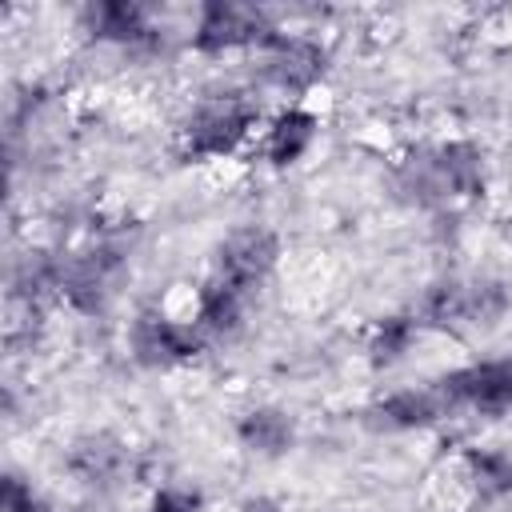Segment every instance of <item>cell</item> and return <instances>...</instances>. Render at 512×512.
Here are the masks:
<instances>
[{
    "label": "cell",
    "mask_w": 512,
    "mask_h": 512,
    "mask_svg": "<svg viewBox=\"0 0 512 512\" xmlns=\"http://www.w3.org/2000/svg\"><path fill=\"white\" fill-rule=\"evenodd\" d=\"M260 124V104L240 88H216L192 100L180 136L184 152L196 160H224L244 148V140Z\"/></svg>",
    "instance_id": "6da1fadb"
},
{
    "label": "cell",
    "mask_w": 512,
    "mask_h": 512,
    "mask_svg": "<svg viewBox=\"0 0 512 512\" xmlns=\"http://www.w3.org/2000/svg\"><path fill=\"white\" fill-rule=\"evenodd\" d=\"M276 32H280V24L256 4L208 0L192 16L188 44L200 56H228V52H248V48L260 52Z\"/></svg>",
    "instance_id": "7a4b0ae2"
},
{
    "label": "cell",
    "mask_w": 512,
    "mask_h": 512,
    "mask_svg": "<svg viewBox=\"0 0 512 512\" xmlns=\"http://www.w3.org/2000/svg\"><path fill=\"white\" fill-rule=\"evenodd\" d=\"M432 388L448 416L476 412V416L496 420V416L512 412V356H488V360L460 364V368L444 372Z\"/></svg>",
    "instance_id": "3957f363"
},
{
    "label": "cell",
    "mask_w": 512,
    "mask_h": 512,
    "mask_svg": "<svg viewBox=\"0 0 512 512\" xmlns=\"http://www.w3.org/2000/svg\"><path fill=\"white\" fill-rule=\"evenodd\" d=\"M256 56H260V80L272 92L292 96V100L312 92L328 72V48L316 36H304V32H284L280 28Z\"/></svg>",
    "instance_id": "277c9868"
},
{
    "label": "cell",
    "mask_w": 512,
    "mask_h": 512,
    "mask_svg": "<svg viewBox=\"0 0 512 512\" xmlns=\"http://www.w3.org/2000/svg\"><path fill=\"white\" fill-rule=\"evenodd\" d=\"M128 348H132L136 364H144V368H176V364L196 360L208 348V336L200 332V324L192 316H172V312L148 308L132 320Z\"/></svg>",
    "instance_id": "5b68a950"
},
{
    "label": "cell",
    "mask_w": 512,
    "mask_h": 512,
    "mask_svg": "<svg viewBox=\"0 0 512 512\" xmlns=\"http://www.w3.org/2000/svg\"><path fill=\"white\" fill-rule=\"evenodd\" d=\"M120 272H124V252L112 240H100V244L60 260V292L56 296L68 300V308L96 316L112 304Z\"/></svg>",
    "instance_id": "8992f818"
},
{
    "label": "cell",
    "mask_w": 512,
    "mask_h": 512,
    "mask_svg": "<svg viewBox=\"0 0 512 512\" xmlns=\"http://www.w3.org/2000/svg\"><path fill=\"white\" fill-rule=\"evenodd\" d=\"M276 264H280V236L264 224L232 228L212 252V276L236 284L248 296H256V288L276 272Z\"/></svg>",
    "instance_id": "52a82bcc"
},
{
    "label": "cell",
    "mask_w": 512,
    "mask_h": 512,
    "mask_svg": "<svg viewBox=\"0 0 512 512\" xmlns=\"http://www.w3.org/2000/svg\"><path fill=\"white\" fill-rule=\"evenodd\" d=\"M84 28L100 44H116L128 52H156L164 44V28L156 24L152 8L132 0H100L84 8Z\"/></svg>",
    "instance_id": "ba28073f"
},
{
    "label": "cell",
    "mask_w": 512,
    "mask_h": 512,
    "mask_svg": "<svg viewBox=\"0 0 512 512\" xmlns=\"http://www.w3.org/2000/svg\"><path fill=\"white\" fill-rule=\"evenodd\" d=\"M248 304H252L248 292H240L236 284H228V280H220V276L208 272V280L196 288L192 320L200 324V332L208 340H232L248 324Z\"/></svg>",
    "instance_id": "9c48e42d"
},
{
    "label": "cell",
    "mask_w": 512,
    "mask_h": 512,
    "mask_svg": "<svg viewBox=\"0 0 512 512\" xmlns=\"http://www.w3.org/2000/svg\"><path fill=\"white\" fill-rule=\"evenodd\" d=\"M316 136H320V116L312 108H304V104H284L268 120L260 152H264V160L272 168H292L312 152Z\"/></svg>",
    "instance_id": "30bf717a"
},
{
    "label": "cell",
    "mask_w": 512,
    "mask_h": 512,
    "mask_svg": "<svg viewBox=\"0 0 512 512\" xmlns=\"http://www.w3.org/2000/svg\"><path fill=\"white\" fill-rule=\"evenodd\" d=\"M236 440L260 460H280L296 444V420L280 404H256L236 420Z\"/></svg>",
    "instance_id": "8fae6325"
},
{
    "label": "cell",
    "mask_w": 512,
    "mask_h": 512,
    "mask_svg": "<svg viewBox=\"0 0 512 512\" xmlns=\"http://www.w3.org/2000/svg\"><path fill=\"white\" fill-rule=\"evenodd\" d=\"M372 416H376L380 428H388V432H424V428H432L436 420H444L448 412H444L436 388L424 384V388H396V392H388V396L372 408Z\"/></svg>",
    "instance_id": "7c38bea8"
},
{
    "label": "cell",
    "mask_w": 512,
    "mask_h": 512,
    "mask_svg": "<svg viewBox=\"0 0 512 512\" xmlns=\"http://www.w3.org/2000/svg\"><path fill=\"white\" fill-rule=\"evenodd\" d=\"M432 148H436V168H440L448 204L476 200L484 192V176H488L480 144H472V140H444V144H432Z\"/></svg>",
    "instance_id": "4fadbf2b"
},
{
    "label": "cell",
    "mask_w": 512,
    "mask_h": 512,
    "mask_svg": "<svg viewBox=\"0 0 512 512\" xmlns=\"http://www.w3.org/2000/svg\"><path fill=\"white\" fill-rule=\"evenodd\" d=\"M416 320H420V328H440V332L468 328V280H460V276L432 280L420 296Z\"/></svg>",
    "instance_id": "5bb4252c"
},
{
    "label": "cell",
    "mask_w": 512,
    "mask_h": 512,
    "mask_svg": "<svg viewBox=\"0 0 512 512\" xmlns=\"http://www.w3.org/2000/svg\"><path fill=\"white\" fill-rule=\"evenodd\" d=\"M124 460H128V448L116 436L92 432V436L76 440V448L68 456V468L88 484H104V480H116L124 472Z\"/></svg>",
    "instance_id": "9a60e30c"
},
{
    "label": "cell",
    "mask_w": 512,
    "mask_h": 512,
    "mask_svg": "<svg viewBox=\"0 0 512 512\" xmlns=\"http://www.w3.org/2000/svg\"><path fill=\"white\" fill-rule=\"evenodd\" d=\"M416 340H420V320H416V312H392V316L376 320L372 332H368V360H372V368H392V364H400V360L416 348Z\"/></svg>",
    "instance_id": "2e32d148"
},
{
    "label": "cell",
    "mask_w": 512,
    "mask_h": 512,
    "mask_svg": "<svg viewBox=\"0 0 512 512\" xmlns=\"http://www.w3.org/2000/svg\"><path fill=\"white\" fill-rule=\"evenodd\" d=\"M460 472L488 500L512 496V452H504V448H480V444L468 448L460 460Z\"/></svg>",
    "instance_id": "e0dca14e"
},
{
    "label": "cell",
    "mask_w": 512,
    "mask_h": 512,
    "mask_svg": "<svg viewBox=\"0 0 512 512\" xmlns=\"http://www.w3.org/2000/svg\"><path fill=\"white\" fill-rule=\"evenodd\" d=\"M512 292L500 276H476L468 280V328H492L508 316Z\"/></svg>",
    "instance_id": "ac0fdd59"
},
{
    "label": "cell",
    "mask_w": 512,
    "mask_h": 512,
    "mask_svg": "<svg viewBox=\"0 0 512 512\" xmlns=\"http://www.w3.org/2000/svg\"><path fill=\"white\" fill-rule=\"evenodd\" d=\"M0 508L4 512H44V500L20 472H8L4 476V492H0Z\"/></svg>",
    "instance_id": "d6986e66"
},
{
    "label": "cell",
    "mask_w": 512,
    "mask_h": 512,
    "mask_svg": "<svg viewBox=\"0 0 512 512\" xmlns=\"http://www.w3.org/2000/svg\"><path fill=\"white\" fill-rule=\"evenodd\" d=\"M144 512H196V496L180 488H160Z\"/></svg>",
    "instance_id": "ffe728a7"
},
{
    "label": "cell",
    "mask_w": 512,
    "mask_h": 512,
    "mask_svg": "<svg viewBox=\"0 0 512 512\" xmlns=\"http://www.w3.org/2000/svg\"><path fill=\"white\" fill-rule=\"evenodd\" d=\"M236 512H284V504L276 500V496H264V492H256V496H248Z\"/></svg>",
    "instance_id": "44dd1931"
}]
</instances>
